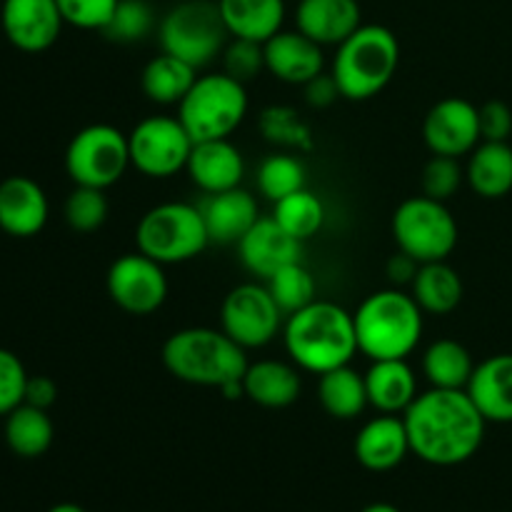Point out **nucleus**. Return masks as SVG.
<instances>
[{
  "mask_svg": "<svg viewBox=\"0 0 512 512\" xmlns=\"http://www.w3.org/2000/svg\"><path fill=\"white\" fill-rule=\"evenodd\" d=\"M63 215L65 223L75 233H95V230L103 228L110 215V203L105 198V190L75 185L73 193L65 200Z\"/></svg>",
  "mask_w": 512,
  "mask_h": 512,
  "instance_id": "c9c22d12",
  "label": "nucleus"
},
{
  "mask_svg": "<svg viewBox=\"0 0 512 512\" xmlns=\"http://www.w3.org/2000/svg\"><path fill=\"white\" fill-rule=\"evenodd\" d=\"M55 438L48 410L23 403L5 415V443L18 458H40L50 450Z\"/></svg>",
  "mask_w": 512,
  "mask_h": 512,
  "instance_id": "7c9ffc66",
  "label": "nucleus"
},
{
  "mask_svg": "<svg viewBox=\"0 0 512 512\" xmlns=\"http://www.w3.org/2000/svg\"><path fill=\"white\" fill-rule=\"evenodd\" d=\"M360 512H400V510L390 503H370V505H365Z\"/></svg>",
  "mask_w": 512,
  "mask_h": 512,
  "instance_id": "de8ad7c7",
  "label": "nucleus"
},
{
  "mask_svg": "<svg viewBox=\"0 0 512 512\" xmlns=\"http://www.w3.org/2000/svg\"><path fill=\"white\" fill-rule=\"evenodd\" d=\"M128 168V135L115 125H88L78 130L65 148V170L75 185L108 190L123 178Z\"/></svg>",
  "mask_w": 512,
  "mask_h": 512,
  "instance_id": "9d476101",
  "label": "nucleus"
},
{
  "mask_svg": "<svg viewBox=\"0 0 512 512\" xmlns=\"http://www.w3.org/2000/svg\"><path fill=\"white\" fill-rule=\"evenodd\" d=\"M368 403L383 415H400L418 398V378L408 358L373 360L365 373Z\"/></svg>",
  "mask_w": 512,
  "mask_h": 512,
  "instance_id": "b1692460",
  "label": "nucleus"
},
{
  "mask_svg": "<svg viewBox=\"0 0 512 512\" xmlns=\"http://www.w3.org/2000/svg\"><path fill=\"white\" fill-rule=\"evenodd\" d=\"M283 343L290 363L313 375L350 365L360 353L353 313L330 300H315L308 308L288 315Z\"/></svg>",
  "mask_w": 512,
  "mask_h": 512,
  "instance_id": "f03ea898",
  "label": "nucleus"
},
{
  "mask_svg": "<svg viewBox=\"0 0 512 512\" xmlns=\"http://www.w3.org/2000/svg\"><path fill=\"white\" fill-rule=\"evenodd\" d=\"M265 70L288 85H305L325 70L323 45L295 30H280L263 43Z\"/></svg>",
  "mask_w": 512,
  "mask_h": 512,
  "instance_id": "f3484780",
  "label": "nucleus"
},
{
  "mask_svg": "<svg viewBox=\"0 0 512 512\" xmlns=\"http://www.w3.org/2000/svg\"><path fill=\"white\" fill-rule=\"evenodd\" d=\"M210 243L238 245L240 238L258 223L260 210L253 193L243 188L208 195L200 205Z\"/></svg>",
  "mask_w": 512,
  "mask_h": 512,
  "instance_id": "4be33fe9",
  "label": "nucleus"
},
{
  "mask_svg": "<svg viewBox=\"0 0 512 512\" xmlns=\"http://www.w3.org/2000/svg\"><path fill=\"white\" fill-rule=\"evenodd\" d=\"M260 128H263L265 138L280 145H298V148H310V130L298 113L283 105H273L260 118Z\"/></svg>",
  "mask_w": 512,
  "mask_h": 512,
  "instance_id": "ea45409f",
  "label": "nucleus"
},
{
  "mask_svg": "<svg viewBox=\"0 0 512 512\" xmlns=\"http://www.w3.org/2000/svg\"><path fill=\"white\" fill-rule=\"evenodd\" d=\"M118 3L120 0H58V8L65 23L73 25V28L103 33Z\"/></svg>",
  "mask_w": 512,
  "mask_h": 512,
  "instance_id": "a19ab883",
  "label": "nucleus"
},
{
  "mask_svg": "<svg viewBox=\"0 0 512 512\" xmlns=\"http://www.w3.org/2000/svg\"><path fill=\"white\" fill-rule=\"evenodd\" d=\"M318 400L325 413L335 420H353L368 408V388L365 375L350 365L328 370L318 380Z\"/></svg>",
  "mask_w": 512,
  "mask_h": 512,
  "instance_id": "c756f323",
  "label": "nucleus"
},
{
  "mask_svg": "<svg viewBox=\"0 0 512 512\" xmlns=\"http://www.w3.org/2000/svg\"><path fill=\"white\" fill-rule=\"evenodd\" d=\"M410 453L423 463L453 468L473 458L485 440L488 420L468 390L430 388L403 413Z\"/></svg>",
  "mask_w": 512,
  "mask_h": 512,
  "instance_id": "f257e3e1",
  "label": "nucleus"
},
{
  "mask_svg": "<svg viewBox=\"0 0 512 512\" xmlns=\"http://www.w3.org/2000/svg\"><path fill=\"white\" fill-rule=\"evenodd\" d=\"M230 38L265 43L283 30L285 0H218Z\"/></svg>",
  "mask_w": 512,
  "mask_h": 512,
  "instance_id": "a878e982",
  "label": "nucleus"
},
{
  "mask_svg": "<svg viewBox=\"0 0 512 512\" xmlns=\"http://www.w3.org/2000/svg\"><path fill=\"white\" fill-rule=\"evenodd\" d=\"M305 188L303 160L290 153H273L260 163L258 190L265 200L278 203L285 195H293Z\"/></svg>",
  "mask_w": 512,
  "mask_h": 512,
  "instance_id": "f704fd0d",
  "label": "nucleus"
},
{
  "mask_svg": "<svg viewBox=\"0 0 512 512\" xmlns=\"http://www.w3.org/2000/svg\"><path fill=\"white\" fill-rule=\"evenodd\" d=\"M470 190L485 200H500L512 190V148L510 143L483 140L470 153L465 165Z\"/></svg>",
  "mask_w": 512,
  "mask_h": 512,
  "instance_id": "bb28decb",
  "label": "nucleus"
},
{
  "mask_svg": "<svg viewBox=\"0 0 512 512\" xmlns=\"http://www.w3.org/2000/svg\"><path fill=\"white\" fill-rule=\"evenodd\" d=\"M465 180V168L460 165V158H448V155H433L425 163L423 178H420V188L428 198L448 203L455 193L460 190Z\"/></svg>",
  "mask_w": 512,
  "mask_h": 512,
  "instance_id": "4c0bfd02",
  "label": "nucleus"
},
{
  "mask_svg": "<svg viewBox=\"0 0 512 512\" xmlns=\"http://www.w3.org/2000/svg\"><path fill=\"white\" fill-rule=\"evenodd\" d=\"M425 145L433 155L463 158L480 145V113L470 100L443 98L428 110L423 123Z\"/></svg>",
  "mask_w": 512,
  "mask_h": 512,
  "instance_id": "4468645a",
  "label": "nucleus"
},
{
  "mask_svg": "<svg viewBox=\"0 0 512 512\" xmlns=\"http://www.w3.org/2000/svg\"><path fill=\"white\" fill-rule=\"evenodd\" d=\"M228 28L223 23L218 3L210 0H185L170 8L158 25V40L163 53L175 55L195 70L213 63L228 45Z\"/></svg>",
  "mask_w": 512,
  "mask_h": 512,
  "instance_id": "6e6552de",
  "label": "nucleus"
},
{
  "mask_svg": "<svg viewBox=\"0 0 512 512\" xmlns=\"http://www.w3.org/2000/svg\"><path fill=\"white\" fill-rule=\"evenodd\" d=\"M48 512H85V510L75 503H58V505H53Z\"/></svg>",
  "mask_w": 512,
  "mask_h": 512,
  "instance_id": "09e8293b",
  "label": "nucleus"
},
{
  "mask_svg": "<svg viewBox=\"0 0 512 512\" xmlns=\"http://www.w3.org/2000/svg\"><path fill=\"white\" fill-rule=\"evenodd\" d=\"M280 308L275 305L268 285L243 283L235 285L220 308V330L235 340L240 348H265L283 328Z\"/></svg>",
  "mask_w": 512,
  "mask_h": 512,
  "instance_id": "f8f14e48",
  "label": "nucleus"
},
{
  "mask_svg": "<svg viewBox=\"0 0 512 512\" xmlns=\"http://www.w3.org/2000/svg\"><path fill=\"white\" fill-rule=\"evenodd\" d=\"M28 370L23 360L10 350L0 348V418L13 413L18 405L25 403V385H28Z\"/></svg>",
  "mask_w": 512,
  "mask_h": 512,
  "instance_id": "79ce46f5",
  "label": "nucleus"
},
{
  "mask_svg": "<svg viewBox=\"0 0 512 512\" xmlns=\"http://www.w3.org/2000/svg\"><path fill=\"white\" fill-rule=\"evenodd\" d=\"M418 268H420L418 260L410 258V255L403 253V250H398V253L388 260V265H385V275H388V280L395 285V288H403V285L413 283L415 275H418Z\"/></svg>",
  "mask_w": 512,
  "mask_h": 512,
  "instance_id": "49530a36",
  "label": "nucleus"
},
{
  "mask_svg": "<svg viewBox=\"0 0 512 512\" xmlns=\"http://www.w3.org/2000/svg\"><path fill=\"white\" fill-rule=\"evenodd\" d=\"M220 60H223V73H228L230 78L248 85L250 80H255L265 70L263 43H255V40H245V38H233L228 40V45H225Z\"/></svg>",
  "mask_w": 512,
  "mask_h": 512,
  "instance_id": "58836bf2",
  "label": "nucleus"
},
{
  "mask_svg": "<svg viewBox=\"0 0 512 512\" xmlns=\"http://www.w3.org/2000/svg\"><path fill=\"white\" fill-rule=\"evenodd\" d=\"M480 113V135L483 140H498L508 143L512 133V110L503 100H488L478 108Z\"/></svg>",
  "mask_w": 512,
  "mask_h": 512,
  "instance_id": "37998d69",
  "label": "nucleus"
},
{
  "mask_svg": "<svg viewBox=\"0 0 512 512\" xmlns=\"http://www.w3.org/2000/svg\"><path fill=\"white\" fill-rule=\"evenodd\" d=\"M300 253H303V243L295 240L290 233H285L273 215H268V218L260 215L258 223L238 243L243 268L263 280H268L270 275L278 273L285 265L300 260Z\"/></svg>",
  "mask_w": 512,
  "mask_h": 512,
  "instance_id": "dca6fc26",
  "label": "nucleus"
},
{
  "mask_svg": "<svg viewBox=\"0 0 512 512\" xmlns=\"http://www.w3.org/2000/svg\"><path fill=\"white\" fill-rule=\"evenodd\" d=\"M273 218L278 220L285 233L295 240L305 243L313 235H318L325 225V205L323 200L308 188L298 190L293 195H285L283 200L273 203Z\"/></svg>",
  "mask_w": 512,
  "mask_h": 512,
  "instance_id": "473e14b6",
  "label": "nucleus"
},
{
  "mask_svg": "<svg viewBox=\"0 0 512 512\" xmlns=\"http://www.w3.org/2000/svg\"><path fill=\"white\" fill-rule=\"evenodd\" d=\"M185 170L193 185H198L205 195H215L240 188L245 175V158L230 143V138L200 140L190 150Z\"/></svg>",
  "mask_w": 512,
  "mask_h": 512,
  "instance_id": "6ab92c4d",
  "label": "nucleus"
},
{
  "mask_svg": "<svg viewBox=\"0 0 512 512\" xmlns=\"http://www.w3.org/2000/svg\"><path fill=\"white\" fill-rule=\"evenodd\" d=\"M410 295L423 313L443 318L463 303V280H460L458 270L450 268L445 260L423 263L410 283Z\"/></svg>",
  "mask_w": 512,
  "mask_h": 512,
  "instance_id": "cd10ccee",
  "label": "nucleus"
},
{
  "mask_svg": "<svg viewBox=\"0 0 512 512\" xmlns=\"http://www.w3.org/2000/svg\"><path fill=\"white\" fill-rule=\"evenodd\" d=\"M195 140L178 118L150 115L128 133L130 168L153 180H165L185 170Z\"/></svg>",
  "mask_w": 512,
  "mask_h": 512,
  "instance_id": "9b49d317",
  "label": "nucleus"
},
{
  "mask_svg": "<svg viewBox=\"0 0 512 512\" xmlns=\"http://www.w3.org/2000/svg\"><path fill=\"white\" fill-rule=\"evenodd\" d=\"M0 25L13 48L43 53L60 38L65 20L58 0H3Z\"/></svg>",
  "mask_w": 512,
  "mask_h": 512,
  "instance_id": "2eb2a0df",
  "label": "nucleus"
},
{
  "mask_svg": "<svg viewBox=\"0 0 512 512\" xmlns=\"http://www.w3.org/2000/svg\"><path fill=\"white\" fill-rule=\"evenodd\" d=\"M165 370L173 378L200 388H225L243 380L248 355L230 335L215 328H183L170 335L163 345Z\"/></svg>",
  "mask_w": 512,
  "mask_h": 512,
  "instance_id": "7ed1b4c3",
  "label": "nucleus"
},
{
  "mask_svg": "<svg viewBox=\"0 0 512 512\" xmlns=\"http://www.w3.org/2000/svg\"><path fill=\"white\" fill-rule=\"evenodd\" d=\"M58 400V385L48 375H30L28 385H25V403L33 408L50 410Z\"/></svg>",
  "mask_w": 512,
  "mask_h": 512,
  "instance_id": "a18cd8bd",
  "label": "nucleus"
},
{
  "mask_svg": "<svg viewBox=\"0 0 512 512\" xmlns=\"http://www.w3.org/2000/svg\"><path fill=\"white\" fill-rule=\"evenodd\" d=\"M50 215L48 195L25 175H10L0 183V230L13 238H33Z\"/></svg>",
  "mask_w": 512,
  "mask_h": 512,
  "instance_id": "a211bd4d",
  "label": "nucleus"
},
{
  "mask_svg": "<svg viewBox=\"0 0 512 512\" xmlns=\"http://www.w3.org/2000/svg\"><path fill=\"white\" fill-rule=\"evenodd\" d=\"M465 390L488 423H512V353L475 365Z\"/></svg>",
  "mask_w": 512,
  "mask_h": 512,
  "instance_id": "5701e85b",
  "label": "nucleus"
},
{
  "mask_svg": "<svg viewBox=\"0 0 512 512\" xmlns=\"http://www.w3.org/2000/svg\"><path fill=\"white\" fill-rule=\"evenodd\" d=\"M423 315L413 295L400 288L368 295L353 313L358 350L370 360L408 358L423 338Z\"/></svg>",
  "mask_w": 512,
  "mask_h": 512,
  "instance_id": "20e7f679",
  "label": "nucleus"
},
{
  "mask_svg": "<svg viewBox=\"0 0 512 512\" xmlns=\"http://www.w3.org/2000/svg\"><path fill=\"white\" fill-rule=\"evenodd\" d=\"M363 25L358 0H300L295 28L318 45H340Z\"/></svg>",
  "mask_w": 512,
  "mask_h": 512,
  "instance_id": "412c9836",
  "label": "nucleus"
},
{
  "mask_svg": "<svg viewBox=\"0 0 512 512\" xmlns=\"http://www.w3.org/2000/svg\"><path fill=\"white\" fill-rule=\"evenodd\" d=\"M305 88V100H308L310 108H330L338 98H343L338 90V83L330 73H320L318 78H313L310 83L303 85Z\"/></svg>",
  "mask_w": 512,
  "mask_h": 512,
  "instance_id": "c03bdc74",
  "label": "nucleus"
},
{
  "mask_svg": "<svg viewBox=\"0 0 512 512\" xmlns=\"http://www.w3.org/2000/svg\"><path fill=\"white\" fill-rule=\"evenodd\" d=\"M473 355L458 340H435L423 353V375L433 388L465 390L473 378Z\"/></svg>",
  "mask_w": 512,
  "mask_h": 512,
  "instance_id": "2f4dec72",
  "label": "nucleus"
},
{
  "mask_svg": "<svg viewBox=\"0 0 512 512\" xmlns=\"http://www.w3.org/2000/svg\"><path fill=\"white\" fill-rule=\"evenodd\" d=\"M248 90L228 73L198 75L178 105V120L195 143L230 138L248 115Z\"/></svg>",
  "mask_w": 512,
  "mask_h": 512,
  "instance_id": "423d86ee",
  "label": "nucleus"
},
{
  "mask_svg": "<svg viewBox=\"0 0 512 512\" xmlns=\"http://www.w3.org/2000/svg\"><path fill=\"white\" fill-rule=\"evenodd\" d=\"M108 295L120 310L130 315H150L168 300L165 265L138 253H125L108 270Z\"/></svg>",
  "mask_w": 512,
  "mask_h": 512,
  "instance_id": "ddd939ff",
  "label": "nucleus"
},
{
  "mask_svg": "<svg viewBox=\"0 0 512 512\" xmlns=\"http://www.w3.org/2000/svg\"><path fill=\"white\" fill-rule=\"evenodd\" d=\"M355 458L370 473H390L410 453V438L405 420L398 415H383L368 420L355 438Z\"/></svg>",
  "mask_w": 512,
  "mask_h": 512,
  "instance_id": "aec40b11",
  "label": "nucleus"
},
{
  "mask_svg": "<svg viewBox=\"0 0 512 512\" xmlns=\"http://www.w3.org/2000/svg\"><path fill=\"white\" fill-rule=\"evenodd\" d=\"M265 285H268L275 305H278L285 318L298 313V310L308 308L310 303L318 300V295H315L318 293V285H315L313 273L300 260H295V263L285 265L278 273L270 275L265 280Z\"/></svg>",
  "mask_w": 512,
  "mask_h": 512,
  "instance_id": "72a5a7b5",
  "label": "nucleus"
},
{
  "mask_svg": "<svg viewBox=\"0 0 512 512\" xmlns=\"http://www.w3.org/2000/svg\"><path fill=\"white\" fill-rule=\"evenodd\" d=\"M198 80V70L170 53L155 55L140 73V88L155 105H180Z\"/></svg>",
  "mask_w": 512,
  "mask_h": 512,
  "instance_id": "c85d7f7f",
  "label": "nucleus"
},
{
  "mask_svg": "<svg viewBox=\"0 0 512 512\" xmlns=\"http://www.w3.org/2000/svg\"><path fill=\"white\" fill-rule=\"evenodd\" d=\"M135 243L160 265H175L198 258L210 245V235L198 205L160 203L138 220Z\"/></svg>",
  "mask_w": 512,
  "mask_h": 512,
  "instance_id": "0eeeda50",
  "label": "nucleus"
},
{
  "mask_svg": "<svg viewBox=\"0 0 512 512\" xmlns=\"http://www.w3.org/2000/svg\"><path fill=\"white\" fill-rule=\"evenodd\" d=\"M400 65L398 35L378 23L360 25L338 45L330 75L345 100H370L388 88Z\"/></svg>",
  "mask_w": 512,
  "mask_h": 512,
  "instance_id": "39448f33",
  "label": "nucleus"
},
{
  "mask_svg": "<svg viewBox=\"0 0 512 512\" xmlns=\"http://www.w3.org/2000/svg\"><path fill=\"white\" fill-rule=\"evenodd\" d=\"M243 390L245 398L260 408H288L300 398V390H303L300 368L295 363H285V360L250 363L243 375Z\"/></svg>",
  "mask_w": 512,
  "mask_h": 512,
  "instance_id": "393cba45",
  "label": "nucleus"
},
{
  "mask_svg": "<svg viewBox=\"0 0 512 512\" xmlns=\"http://www.w3.org/2000/svg\"><path fill=\"white\" fill-rule=\"evenodd\" d=\"M153 28L155 13L145 0H120L103 33L115 43H138V40L148 38Z\"/></svg>",
  "mask_w": 512,
  "mask_h": 512,
  "instance_id": "e433bc0d",
  "label": "nucleus"
},
{
  "mask_svg": "<svg viewBox=\"0 0 512 512\" xmlns=\"http://www.w3.org/2000/svg\"><path fill=\"white\" fill-rule=\"evenodd\" d=\"M393 238L398 250L423 263L448 260L458 245V223L448 205L428 195L403 200L393 213Z\"/></svg>",
  "mask_w": 512,
  "mask_h": 512,
  "instance_id": "1a4fd4ad",
  "label": "nucleus"
}]
</instances>
